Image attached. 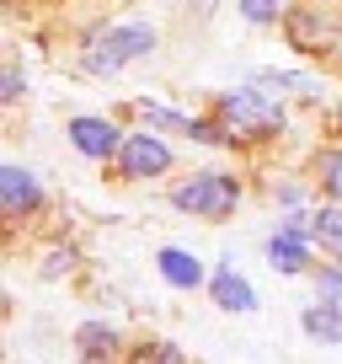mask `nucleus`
Here are the masks:
<instances>
[{
	"mask_svg": "<svg viewBox=\"0 0 342 364\" xmlns=\"http://www.w3.org/2000/svg\"><path fill=\"white\" fill-rule=\"evenodd\" d=\"M278 124H284V113L267 97H257V91L219 97V129H225V139H257V134H273Z\"/></svg>",
	"mask_w": 342,
	"mask_h": 364,
	"instance_id": "1",
	"label": "nucleus"
},
{
	"mask_svg": "<svg viewBox=\"0 0 342 364\" xmlns=\"http://www.w3.org/2000/svg\"><path fill=\"white\" fill-rule=\"evenodd\" d=\"M171 204H177V209H187V215L225 220V215H236V204H241V188H236V177L204 171V177L182 182V188H171Z\"/></svg>",
	"mask_w": 342,
	"mask_h": 364,
	"instance_id": "2",
	"label": "nucleus"
},
{
	"mask_svg": "<svg viewBox=\"0 0 342 364\" xmlns=\"http://www.w3.org/2000/svg\"><path fill=\"white\" fill-rule=\"evenodd\" d=\"M150 48H155V33H150L145 22H123L113 27V33H102L92 43V54H86V70L92 75H113L118 65H128V59H145Z\"/></svg>",
	"mask_w": 342,
	"mask_h": 364,
	"instance_id": "3",
	"label": "nucleus"
},
{
	"mask_svg": "<svg viewBox=\"0 0 342 364\" xmlns=\"http://www.w3.org/2000/svg\"><path fill=\"white\" fill-rule=\"evenodd\" d=\"M171 166V145H160L155 134H128L118 150V171L123 177H160Z\"/></svg>",
	"mask_w": 342,
	"mask_h": 364,
	"instance_id": "4",
	"label": "nucleus"
},
{
	"mask_svg": "<svg viewBox=\"0 0 342 364\" xmlns=\"http://www.w3.org/2000/svg\"><path fill=\"white\" fill-rule=\"evenodd\" d=\"M0 204H6V215H11V220H27V215L43 209V188L33 182V171L0 166Z\"/></svg>",
	"mask_w": 342,
	"mask_h": 364,
	"instance_id": "5",
	"label": "nucleus"
},
{
	"mask_svg": "<svg viewBox=\"0 0 342 364\" xmlns=\"http://www.w3.org/2000/svg\"><path fill=\"white\" fill-rule=\"evenodd\" d=\"M70 139H75L80 156H92V161H107V156L123 150V134H118L107 118H75V124H70Z\"/></svg>",
	"mask_w": 342,
	"mask_h": 364,
	"instance_id": "6",
	"label": "nucleus"
},
{
	"mask_svg": "<svg viewBox=\"0 0 342 364\" xmlns=\"http://www.w3.org/2000/svg\"><path fill=\"white\" fill-rule=\"evenodd\" d=\"M134 113L145 118V124H155V129H171V134L198 139V145L225 139V129H219V124H198V118H182V113H171V107H160V102H134Z\"/></svg>",
	"mask_w": 342,
	"mask_h": 364,
	"instance_id": "7",
	"label": "nucleus"
},
{
	"mask_svg": "<svg viewBox=\"0 0 342 364\" xmlns=\"http://www.w3.org/2000/svg\"><path fill=\"white\" fill-rule=\"evenodd\" d=\"M267 257H273V268H278V273H299V268H310L305 230H299V225H284L273 241H267Z\"/></svg>",
	"mask_w": 342,
	"mask_h": 364,
	"instance_id": "8",
	"label": "nucleus"
},
{
	"mask_svg": "<svg viewBox=\"0 0 342 364\" xmlns=\"http://www.w3.org/2000/svg\"><path fill=\"white\" fill-rule=\"evenodd\" d=\"M214 306H225V311H251V306H257V289H251L236 268H214Z\"/></svg>",
	"mask_w": 342,
	"mask_h": 364,
	"instance_id": "9",
	"label": "nucleus"
},
{
	"mask_svg": "<svg viewBox=\"0 0 342 364\" xmlns=\"http://www.w3.org/2000/svg\"><path fill=\"white\" fill-rule=\"evenodd\" d=\"M113 348H118V332L102 327V321H86V327L75 332V353L86 364H107V359H113Z\"/></svg>",
	"mask_w": 342,
	"mask_h": 364,
	"instance_id": "10",
	"label": "nucleus"
},
{
	"mask_svg": "<svg viewBox=\"0 0 342 364\" xmlns=\"http://www.w3.org/2000/svg\"><path fill=\"white\" fill-rule=\"evenodd\" d=\"M160 279H166V284H177V289H193V284H204V268H198L193 252L166 247V252H160Z\"/></svg>",
	"mask_w": 342,
	"mask_h": 364,
	"instance_id": "11",
	"label": "nucleus"
},
{
	"mask_svg": "<svg viewBox=\"0 0 342 364\" xmlns=\"http://www.w3.org/2000/svg\"><path fill=\"white\" fill-rule=\"evenodd\" d=\"M299 327H305L316 343H342V306H337V300H321V306L305 311Z\"/></svg>",
	"mask_w": 342,
	"mask_h": 364,
	"instance_id": "12",
	"label": "nucleus"
},
{
	"mask_svg": "<svg viewBox=\"0 0 342 364\" xmlns=\"http://www.w3.org/2000/svg\"><path fill=\"white\" fill-rule=\"evenodd\" d=\"M128 364H182V353L166 348V343H145V348L128 353Z\"/></svg>",
	"mask_w": 342,
	"mask_h": 364,
	"instance_id": "13",
	"label": "nucleus"
},
{
	"mask_svg": "<svg viewBox=\"0 0 342 364\" xmlns=\"http://www.w3.org/2000/svg\"><path fill=\"white\" fill-rule=\"evenodd\" d=\"M321 182H326L331 198H342V150H326V156H321Z\"/></svg>",
	"mask_w": 342,
	"mask_h": 364,
	"instance_id": "14",
	"label": "nucleus"
},
{
	"mask_svg": "<svg viewBox=\"0 0 342 364\" xmlns=\"http://www.w3.org/2000/svg\"><path fill=\"white\" fill-rule=\"evenodd\" d=\"M289 33H294V43L326 48V33H321V22H316V16H294V27H289Z\"/></svg>",
	"mask_w": 342,
	"mask_h": 364,
	"instance_id": "15",
	"label": "nucleus"
},
{
	"mask_svg": "<svg viewBox=\"0 0 342 364\" xmlns=\"http://www.w3.org/2000/svg\"><path fill=\"white\" fill-rule=\"evenodd\" d=\"M257 86H278V91H316V80H305V75H278V70H263V75H257Z\"/></svg>",
	"mask_w": 342,
	"mask_h": 364,
	"instance_id": "16",
	"label": "nucleus"
},
{
	"mask_svg": "<svg viewBox=\"0 0 342 364\" xmlns=\"http://www.w3.org/2000/svg\"><path fill=\"white\" fill-rule=\"evenodd\" d=\"M316 236L331 241V247H342V209H326V215H316Z\"/></svg>",
	"mask_w": 342,
	"mask_h": 364,
	"instance_id": "17",
	"label": "nucleus"
},
{
	"mask_svg": "<svg viewBox=\"0 0 342 364\" xmlns=\"http://www.w3.org/2000/svg\"><path fill=\"white\" fill-rule=\"evenodd\" d=\"M316 289H321V300H342V268H321Z\"/></svg>",
	"mask_w": 342,
	"mask_h": 364,
	"instance_id": "18",
	"label": "nucleus"
},
{
	"mask_svg": "<svg viewBox=\"0 0 342 364\" xmlns=\"http://www.w3.org/2000/svg\"><path fill=\"white\" fill-rule=\"evenodd\" d=\"M241 11H246L251 22H267V16L278 11V0H241Z\"/></svg>",
	"mask_w": 342,
	"mask_h": 364,
	"instance_id": "19",
	"label": "nucleus"
},
{
	"mask_svg": "<svg viewBox=\"0 0 342 364\" xmlns=\"http://www.w3.org/2000/svg\"><path fill=\"white\" fill-rule=\"evenodd\" d=\"M0 86H6V91H0L6 102H16V97H22V75H16V70H6V80H0Z\"/></svg>",
	"mask_w": 342,
	"mask_h": 364,
	"instance_id": "20",
	"label": "nucleus"
},
{
	"mask_svg": "<svg viewBox=\"0 0 342 364\" xmlns=\"http://www.w3.org/2000/svg\"><path fill=\"white\" fill-rule=\"evenodd\" d=\"M48 273H54V279H59V273H70V252H54V257H48Z\"/></svg>",
	"mask_w": 342,
	"mask_h": 364,
	"instance_id": "21",
	"label": "nucleus"
},
{
	"mask_svg": "<svg viewBox=\"0 0 342 364\" xmlns=\"http://www.w3.org/2000/svg\"><path fill=\"white\" fill-rule=\"evenodd\" d=\"M337 118H342V113H337Z\"/></svg>",
	"mask_w": 342,
	"mask_h": 364,
	"instance_id": "22",
	"label": "nucleus"
}]
</instances>
